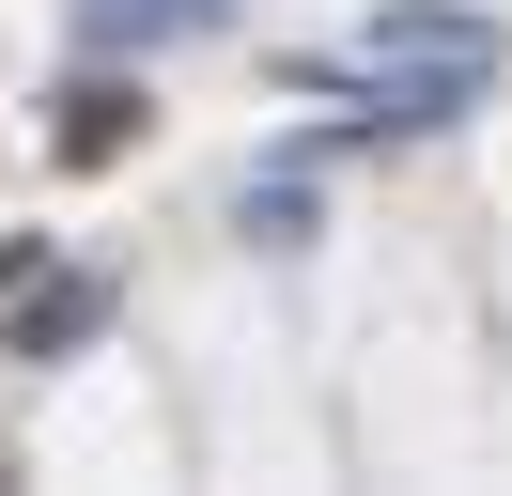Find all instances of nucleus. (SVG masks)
Returning a JSON list of instances; mask_svg holds the SVG:
<instances>
[{"instance_id": "f257e3e1", "label": "nucleus", "mask_w": 512, "mask_h": 496, "mask_svg": "<svg viewBox=\"0 0 512 496\" xmlns=\"http://www.w3.org/2000/svg\"><path fill=\"white\" fill-rule=\"evenodd\" d=\"M450 109H481V62H419V78H357V140H419V124H450Z\"/></svg>"}, {"instance_id": "39448f33", "label": "nucleus", "mask_w": 512, "mask_h": 496, "mask_svg": "<svg viewBox=\"0 0 512 496\" xmlns=\"http://www.w3.org/2000/svg\"><path fill=\"white\" fill-rule=\"evenodd\" d=\"M249 233H264V248H311V186H295V171L249 186Z\"/></svg>"}, {"instance_id": "7ed1b4c3", "label": "nucleus", "mask_w": 512, "mask_h": 496, "mask_svg": "<svg viewBox=\"0 0 512 496\" xmlns=\"http://www.w3.org/2000/svg\"><path fill=\"white\" fill-rule=\"evenodd\" d=\"M233 0H78V31L94 47H171V31H218Z\"/></svg>"}, {"instance_id": "f03ea898", "label": "nucleus", "mask_w": 512, "mask_h": 496, "mask_svg": "<svg viewBox=\"0 0 512 496\" xmlns=\"http://www.w3.org/2000/svg\"><path fill=\"white\" fill-rule=\"evenodd\" d=\"M0 326H16V357H78V341L109 326V295H94V279H32V295L0 279Z\"/></svg>"}, {"instance_id": "20e7f679", "label": "nucleus", "mask_w": 512, "mask_h": 496, "mask_svg": "<svg viewBox=\"0 0 512 496\" xmlns=\"http://www.w3.org/2000/svg\"><path fill=\"white\" fill-rule=\"evenodd\" d=\"M63 155H125V78H78L63 93Z\"/></svg>"}]
</instances>
